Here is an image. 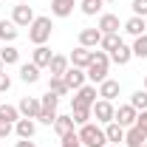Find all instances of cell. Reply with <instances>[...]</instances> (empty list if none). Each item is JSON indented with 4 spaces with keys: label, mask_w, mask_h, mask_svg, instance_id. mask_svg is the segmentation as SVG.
I'll return each instance as SVG.
<instances>
[{
    "label": "cell",
    "mask_w": 147,
    "mask_h": 147,
    "mask_svg": "<svg viewBox=\"0 0 147 147\" xmlns=\"http://www.w3.org/2000/svg\"><path fill=\"white\" fill-rule=\"evenodd\" d=\"M96 96H99L96 85H82V88L76 91V96L71 99V108H74V110H79V108H93Z\"/></svg>",
    "instance_id": "277c9868"
},
{
    "label": "cell",
    "mask_w": 147,
    "mask_h": 147,
    "mask_svg": "<svg viewBox=\"0 0 147 147\" xmlns=\"http://www.w3.org/2000/svg\"><path fill=\"white\" fill-rule=\"evenodd\" d=\"M74 116H57V122H54V130H57V136H65V133H71L74 130Z\"/></svg>",
    "instance_id": "d4e9b609"
},
{
    "label": "cell",
    "mask_w": 147,
    "mask_h": 147,
    "mask_svg": "<svg viewBox=\"0 0 147 147\" xmlns=\"http://www.w3.org/2000/svg\"><path fill=\"white\" fill-rule=\"evenodd\" d=\"M102 6H105V0H82V3H79L82 14H88V17L99 14V11H102Z\"/></svg>",
    "instance_id": "484cf974"
},
{
    "label": "cell",
    "mask_w": 147,
    "mask_h": 147,
    "mask_svg": "<svg viewBox=\"0 0 147 147\" xmlns=\"http://www.w3.org/2000/svg\"><path fill=\"white\" fill-rule=\"evenodd\" d=\"M17 34H20V28L11 20H0V40H3V42H14Z\"/></svg>",
    "instance_id": "44dd1931"
},
{
    "label": "cell",
    "mask_w": 147,
    "mask_h": 147,
    "mask_svg": "<svg viewBox=\"0 0 147 147\" xmlns=\"http://www.w3.org/2000/svg\"><path fill=\"white\" fill-rule=\"evenodd\" d=\"M11 130H14V125H11V122H6V119H0V139H6V136H11Z\"/></svg>",
    "instance_id": "8d00e7d4"
},
{
    "label": "cell",
    "mask_w": 147,
    "mask_h": 147,
    "mask_svg": "<svg viewBox=\"0 0 147 147\" xmlns=\"http://www.w3.org/2000/svg\"><path fill=\"white\" fill-rule=\"evenodd\" d=\"M142 147H147V144H142Z\"/></svg>",
    "instance_id": "f6af8a7d"
},
{
    "label": "cell",
    "mask_w": 147,
    "mask_h": 147,
    "mask_svg": "<svg viewBox=\"0 0 147 147\" xmlns=\"http://www.w3.org/2000/svg\"><path fill=\"white\" fill-rule=\"evenodd\" d=\"M14 133H17L20 139H31L37 133V122L34 119H20L17 125H14Z\"/></svg>",
    "instance_id": "ffe728a7"
},
{
    "label": "cell",
    "mask_w": 147,
    "mask_h": 147,
    "mask_svg": "<svg viewBox=\"0 0 147 147\" xmlns=\"http://www.w3.org/2000/svg\"><path fill=\"white\" fill-rule=\"evenodd\" d=\"M34 9L28 6V3H20V6H14V11H11V23L17 26V28H28L31 23H34Z\"/></svg>",
    "instance_id": "5b68a950"
},
{
    "label": "cell",
    "mask_w": 147,
    "mask_h": 147,
    "mask_svg": "<svg viewBox=\"0 0 147 147\" xmlns=\"http://www.w3.org/2000/svg\"><path fill=\"white\" fill-rule=\"evenodd\" d=\"M130 105L136 110H147V91H136L130 96Z\"/></svg>",
    "instance_id": "1f68e13d"
},
{
    "label": "cell",
    "mask_w": 147,
    "mask_h": 147,
    "mask_svg": "<svg viewBox=\"0 0 147 147\" xmlns=\"http://www.w3.org/2000/svg\"><path fill=\"white\" fill-rule=\"evenodd\" d=\"M76 0H51V14L54 17H71Z\"/></svg>",
    "instance_id": "2e32d148"
},
{
    "label": "cell",
    "mask_w": 147,
    "mask_h": 147,
    "mask_svg": "<svg viewBox=\"0 0 147 147\" xmlns=\"http://www.w3.org/2000/svg\"><path fill=\"white\" fill-rule=\"evenodd\" d=\"M59 144L62 147H82V142H79V133H65V136H59Z\"/></svg>",
    "instance_id": "e575fe53"
},
{
    "label": "cell",
    "mask_w": 147,
    "mask_h": 147,
    "mask_svg": "<svg viewBox=\"0 0 147 147\" xmlns=\"http://www.w3.org/2000/svg\"><path fill=\"white\" fill-rule=\"evenodd\" d=\"M125 144H127V147H142V144H147V130H142L139 125L127 127V130H125Z\"/></svg>",
    "instance_id": "8fae6325"
},
{
    "label": "cell",
    "mask_w": 147,
    "mask_h": 147,
    "mask_svg": "<svg viewBox=\"0 0 147 147\" xmlns=\"http://www.w3.org/2000/svg\"><path fill=\"white\" fill-rule=\"evenodd\" d=\"M136 116H139V110L127 102V105H119V108H116L113 122H116V125H122V127L127 130V127H133V125H136Z\"/></svg>",
    "instance_id": "52a82bcc"
},
{
    "label": "cell",
    "mask_w": 147,
    "mask_h": 147,
    "mask_svg": "<svg viewBox=\"0 0 147 147\" xmlns=\"http://www.w3.org/2000/svg\"><path fill=\"white\" fill-rule=\"evenodd\" d=\"M105 147H119V144H105Z\"/></svg>",
    "instance_id": "ee69618b"
},
{
    "label": "cell",
    "mask_w": 147,
    "mask_h": 147,
    "mask_svg": "<svg viewBox=\"0 0 147 147\" xmlns=\"http://www.w3.org/2000/svg\"><path fill=\"white\" fill-rule=\"evenodd\" d=\"M119 42H122V37H119V34H102V42H99V48H102L105 54H110V51H113Z\"/></svg>",
    "instance_id": "f546056e"
},
{
    "label": "cell",
    "mask_w": 147,
    "mask_h": 147,
    "mask_svg": "<svg viewBox=\"0 0 147 147\" xmlns=\"http://www.w3.org/2000/svg\"><path fill=\"white\" fill-rule=\"evenodd\" d=\"M136 125L142 130H147V110H139V116H136Z\"/></svg>",
    "instance_id": "f35d334b"
},
{
    "label": "cell",
    "mask_w": 147,
    "mask_h": 147,
    "mask_svg": "<svg viewBox=\"0 0 147 147\" xmlns=\"http://www.w3.org/2000/svg\"><path fill=\"white\" fill-rule=\"evenodd\" d=\"M91 113L96 116V122H102V125H110L113 122V116H116V108H113V102H108V99H96L93 102Z\"/></svg>",
    "instance_id": "8992f818"
},
{
    "label": "cell",
    "mask_w": 147,
    "mask_h": 147,
    "mask_svg": "<svg viewBox=\"0 0 147 147\" xmlns=\"http://www.w3.org/2000/svg\"><path fill=\"white\" fill-rule=\"evenodd\" d=\"M0 59H3V65H17L20 62V51L11 45V42H6L3 51H0Z\"/></svg>",
    "instance_id": "cb8c5ba5"
},
{
    "label": "cell",
    "mask_w": 147,
    "mask_h": 147,
    "mask_svg": "<svg viewBox=\"0 0 147 147\" xmlns=\"http://www.w3.org/2000/svg\"><path fill=\"white\" fill-rule=\"evenodd\" d=\"M122 28H125L130 37H142V34H144V28H147V23H144V17H136V14H133Z\"/></svg>",
    "instance_id": "d6986e66"
},
{
    "label": "cell",
    "mask_w": 147,
    "mask_h": 147,
    "mask_svg": "<svg viewBox=\"0 0 147 147\" xmlns=\"http://www.w3.org/2000/svg\"><path fill=\"white\" fill-rule=\"evenodd\" d=\"M119 91H122V85H119L116 79H105V82H99V96L108 99V102H113V99L119 96Z\"/></svg>",
    "instance_id": "e0dca14e"
},
{
    "label": "cell",
    "mask_w": 147,
    "mask_h": 147,
    "mask_svg": "<svg viewBox=\"0 0 147 147\" xmlns=\"http://www.w3.org/2000/svg\"><path fill=\"white\" fill-rule=\"evenodd\" d=\"M62 79H65V85L71 88V91H79L82 85H85V79H88V74H85V68H68V71L62 74Z\"/></svg>",
    "instance_id": "9c48e42d"
},
{
    "label": "cell",
    "mask_w": 147,
    "mask_h": 147,
    "mask_svg": "<svg viewBox=\"0 0 147 147\" xmlns=\"http://www.w3.org/2000/svg\"><path fill=\"white\" fill-rule=\"evenodd\" d=\"M9 88H11V76L3 71V74H0V93H6Z\"/></svg>",
    "instance_id": "74e56055"
},
{
    "label": "cell",
    "mask_w": 147,
    "mask_h": 147,
    "mask_svg": "<svg viewBox=\"0 0 147 147\" xmlns=\"http://www.w3.org/2000/svg\"><path fill=\"white\" fill-rule=\"evenodd\" d=\"M99 42H102V31H99V28H82V31H79V45L96 48Z\"/></svg>",
    "instance_id": "9a60e30c"
},
{
    "label": "cell",
    "mask_w": 147,
    "mask_h": 147,
    "mask_svg": "<svg viewBox=\"0 0 147 147\" xmlns=\"http://www.w3.org/2000/svg\"><path fill=\"white\" fill-rule=\"evenodd\" d=\"M14 147H34V142H28V139H20Z\"/></svg>",
    "instance_id": "ab89813d"
},
{
    "label": "cell",
    "mask_w": 147,
    "mask_h": 147,
    "mask_svg": "<svg viewBox=\"0 0 147 147\" xmlns=\"http://www.w3.org/2000/svg\"><path fill=\"white\" fill-rule=\"evenodd\" d=\"M51 48H48V45H37L34 51H31V62H34L37 68H48V65H51Z\"/></svg>",
    "instance_id": "5bb4252c"
},
{
    "label": "cell",
    "mask_w": 147,
    "mask_h": 147,
    "mask_svg": "<svg viewBox=\"0 0 147 147\" xmlns=\"http://www.w3.org/2000/svg\"><path fill=\"white\" fill-rule=\"evenodd\" d=\"M40 105H42L45 110H57V105H59V96L48 91V93H42V96H40Z\"/></svg>",
    "instance_id": "4dcf8cb0"
},
{
    "label": "cell",
    "mask_w": 147,
    "mask_h": 147,
    "mask_svg": "<svg viewBox=\"0 0 147 147\" xmlns=\"http://www.w3.org/2000/svg\"><path fill=\"white\" fill-rule=\"evenodd\" d=\"M79 142H82V147H105L108 144V136H105V130L99 125L88 122V125L79 127Z\"/></svg>",
    "instance_id": "7a4b0ae2"
},
{
    "label": "cell",
    "mask_w": 147,
    "mask_h": 147,
    "mask_svg": "<svg viewBox=\"0 0 147 147\" xmlns=\"http://www.w3.org/2000/svg\"><path fill=\"white\" fill-rule=\"evenodd\" d=\"M105 3H119V0H105Z\"/></svg>",
    "instance_id": "b9f144b4"
},
{
    "label": "cell",
    "mask_w": 147,
    "mask_h": 147,
    "mask_svg": "<svg viewBox=\"0 0 147 147\" xmlns=\"http://www.w3.org/2000/svg\"><path fill=\"white\" fill-rule=\"evenodd\" d=\"M130 9H133V14H136V17H147V0H133V3H130Z\"/></svg>",
    "instance_id": "d590c367"
},
{
    "label": "cell",
    "mask_w": 147,
    "mask_h": 147,
    "mask_svg": "<svg viewBox=\"0 0 147 147\" xmlns=\"http://www.w3.org/2000/svg\"><path fill=\"white\" fill-rule=\"evenodd\" d=\"M105 136H108V144H119V142H125V127L110 122V125H105Z\"/></svg>",
    "instance_id": "603a6c76"
},
{
    "label": "cell",
    "mask_w": 147,
    "mask_h": 147,
    "mask_svg": "<svg viewBox=\"0 0 147 147\" xmlns=\"http://www.w3.org/2000/svg\"><path fill=\"white\" fill-rule=\"evenodd\" d=\"M0 119H6V122L17 125V122H20V110L14 108V105H3V102H0Z\"/></svg>",
    "instance_id": "4316f807"
},
{
    "label": "cell",
    "mask_w": 147,
    "mask_h": 147,
    "mask_svg": "<svg viewBox=\"0 0 147 147\" xmlns=\"http://www.w3.org/2000/svg\"><path fill=\"white\" fill-rule=\"evenodd\" d=\"M51 17H34V23L28 26V40L34 42V45H45L48 42V37H51Z\"/></svg>",
    "instance_id": "3957f363"
},
{
    "label": "cell",
    "mask_w": 147,
    "mask_h": 147,
    "mask_svg": "<svg viewBox=\"0 0 147 147\" xmlns=\"http://www.w3.org/2000/svg\"><path fill=\"white\" fill-rule=\"evenodd\" d=\"M57 110H45V108H40V116H37V122H42V125H48V127H54V122H57Z\"/></svg>",
    "instance_id": "d6a6232c"
},
{
    "label": "cell",
    "mask_w": 147,
    "mask_h": 147,
    "mask_svg": "<svg viewBox=\"0 0 147 147\" xmlns=\"http://www.w3.org/2000/svg\"><path fill=\"white\" fill-rule=\"evenodd\" d=\"M71 116H74V122L82 127V125H88V122H91V116H93V113H91V108H79V110H74Z\"/></svg>",
    "instance_id": "836d02e7"
},
{
    "label": "cell",
    "mask_w": 147,
    "mask_h": 147,
    "mask_svg": "<svg viewBox=\"0 0 147 147\" xmlns=\"http://www.w3.org/2000/svg\"><path fill=\"white\" fill-rule=\"evenodd\" d=\"M130 59H133V48L125 45V42H119V45L110 51V62H116V65H127Z\"/></svg>",
    "instance_id": "4fadbf2b"
},
{
    "label": "cell",
    "mask_w": 147,
    "mask_h": 147,
    "mask_svg": "<svg viewBox=\"0 0 147 147\" xmlns=\"http://www.w3.org/2000/svg\"><path fill=\"white\" fill-rule=\"evenodd\" d=\"M40 108H42V105H40L37 96H23L20 105H17V110H20L23 119H37V116H40Z\"/></svg>",
    "instance_id": "ba28073f"
},
{
    "label": "cell",
    "mask_w": 147,
    "mask_h": 147,
    "mask_svg": "<svg viewBox=\"0 0 147 147\" xmlns=\"http://www.w3.org/2000/svg\"><path fill=\"white\" fill-rule=\"evenodd\" d=\"M71 68V59L62 54H54L51 57V65H48V71H51V76H62V74Z\"/></svg>",
    "instance_id": "ac0fdd59"
},
{
    "label": "cell",
    "mask_w": 147,
    "mask_h": 147,
    "mask_svg": "<svg viewBox=\"0 0 147 147\" xmlns=\"http://www.w3.org/2000/svg\"><path fill=\"white\" fill-rule=\"evenodd\" d=\"M108 68H110V54L93 51V59H91V65L85 68V74H88V79L96 85V82H105L108 79Z\"/></svg>",
    "instance_id": "6da1fadb"
},
{
    "label": "cell",
    "mask_w": 147,
    "mask_h": 147,
    "mask_svg": "<svg viewBox=\"0 0 147 147\" xmlns=\"http://www.w3.org/2000/svg\"><path fill=\"white\" fill-rule=\"evenodd\" d=\"M130 48H133V57H139V59H147V34L136 37Z\"/></svg>",
    "instance_id": "f1b7e54d"
},
{
    "label": "cell",
    "mask_w": 147,
    "mask_h": 147,
    "mask_svg": "<svg viewBox=\"0 0 147 147\" xmlns=\"http://www.w3.org/2000/svg\"><path fill=\"white\" fill-rule=\"evenodd\" d=\"M0 3H3V0H0Z\"/></svg>",
    "instance_id": "bcb514c9"
},
{
    "label": "cell",
    "mask_w": 147,
    "mask_h": 147,
    "mask_svg": "<svg viewBox=\"0 0 147 147\" xmlns=\"http://www.w3.org/2000/svg\"><path fill=\"white\" fill-rule=\"evenodd\" d=\"M48 91H51V93H57V96H65V93L71 91V88L65 85V79H62V76H51V79H48Z\"/></svg>",
    "instance_id": "83f0119b"
},
{
    "label": "cell",
    "mask_w": 147,
    "mask_h": 147,
    "mask_svg": "<svg viewBox=\"0 0 147 147\" xmlns=\"http://www.w3.org/2000/svg\"><path fill=\"white\" fill-rule=\"evenodd\" d=\"M20 79H23L26 85H34L37 79H40V68H37L34 62H26V65H20Z\"/></svg>",
    "instance_id": "7402d4cb"
},
{
    "label": "cell",
    "mask_w": 147,
    "mask_h": 147,
    "mask_svg": "<svg viewBox=\"0 0 147 147\" xmlns=\"http://www.w3.org/2000/svg\"><path fill=\"white\" fill-rule=\"evenodd\" d=\"M0 74H3V59H0Z\"/></svg>",
    "instance_id": "60d3db41"
},
{
    "label": "cell",
    "mask_w": 147,
    "mask_h": 147,
    "mask_svg": "<svg viewBox=\"0 0 147 147\" xmlns=\"http://www.w3.org/2000/svg\"><path fill=\"white\" fill-rule=\"evenodd\" d=\"M144 91H147V76H144Z\"/></svg>",
    "instance_id": "7bdbcfd3"
},
{
    "label": "cell",
    "mask_w": 147,
    "mask_h": 147,
    "mask_svg": "<svg viewBox=\"0 0 147 147\" xmlns=\"http://www.w3.org/2000/svg\"><path fill=\"white\" fill-rule=\"evenodd\" d=\"M102 34H119V28H122V23H119V17L116 14H102L99 17V26H96Z\"/></svg>",
    "instance_id": "7c38bea8"
},
{
    "label": "cell",
    "mask_w": 147,
    "mask_h": 147,
    "mask_svg": "<svg viewBox=\"0 0 147 147\" xmlns=\"http://www.w3.org/2000/svg\"><path fill=\"white\" fill-rule=\"evenodd\" d=\"M68 59H71L74 68H88V65H91V59H93V51H91V48H85V45H76Z\"/></svg>",
    "instance_id": "30bf717a"
}]
</instances>
